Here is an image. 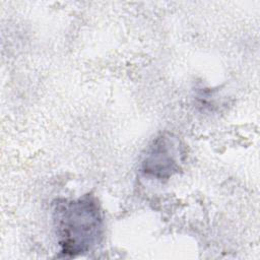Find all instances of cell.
<instances>
[{"label": "cell", "mask_w": 260, "mask_h": 260, "mask_svg": "<svg viewBox=\"0 0 260 260\" xmlns=\"http://www.w3.org/2000/svg\"><path fill=\"white\" fill-rule=\"evenodd\" d=\"M53 222L61 257H77L92 251L104 237V215L91 193L76 199L60 198L53 204Z\"/></svg>", "instance_id": "1"}, {"label": "cell", "mask_w": 260, "mask_h": 260, "mask_svg": "<svg viewBox=\"0 0 260 260\" xmlns=\"http://www.w3.org/2000/svg\"><path fill=\"white\" fill-rule=\"evenodd\" d=\"M184 155V147L178 136L170 132L160 133L145 149L141 173L157 181L169 180L181 171Z\"/></svg>", "instance_id": "2"}]
</instances>
